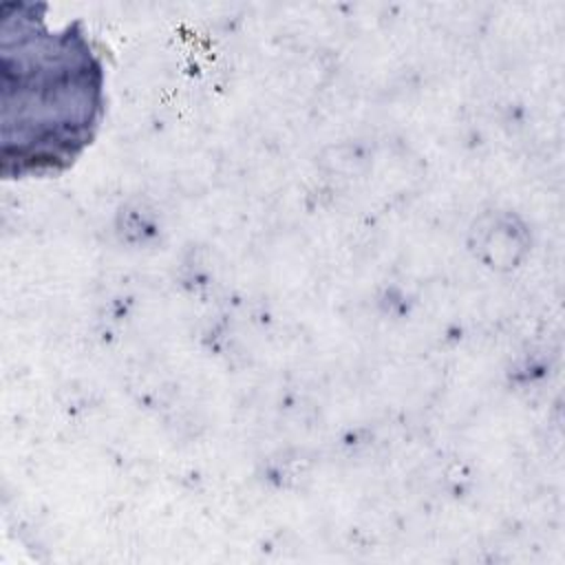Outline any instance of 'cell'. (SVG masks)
<instances>
[{
	"label": "cell",
	"mask_w": 565,
	"mask_h": 565,
	"mask_svg": "<svg viewBox=\"0 0 565 565\" xmlns=\"http://www.w3.org/2000/svg\"><path fill=\"white\" fill-rule=\"evenodd\" d=\"M2 106H15L4 139V170L57 172L95 137L104 115V66L88 38L68 24L49 31L42 15L18 18V55L2 53Z\"/></svg>",
	"instance_id": "1"
}]
</instances>
